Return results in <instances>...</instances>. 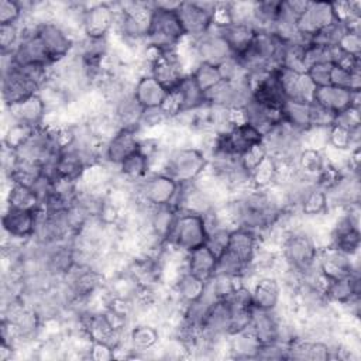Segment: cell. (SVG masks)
Segmentation results:
<instances>
[{
	"label": "cell",
	"mask_w": 361,
	"mask_h": 361,
	"mask_svg": "<svg viewBox=\"0 0 361 361\" xmlns=\"http://www.w3.org/2000/svg\"><path fill=\"white\" fill-rule=\"evenodd\" d=\"M319 251L320 248L312 237V233L303 217L293 230L283 235L278 248L283 265L302 274L317 265Z\"/></svg>",
	"instance_id": "cell-1"
},
{
	"label": "cell",
	"mask_w": 361,
	"mask_h": 361,
	"mask_svg": "<svg viewBox=\"0 0 361 361\" xmlns=\"http://www.w3.org/2000/svg\"><path fill=\"white\" fill-rule=\"evenodd\" d=\"M145 39L148 47L159 52L176 51L186 39L176 11H166L152 4Z\"/></svg>",
	"instance_id": "cell-2"
},
{
	"label": "cell",
	"mask_w": 361,
	"mask_h": 361,
	"mask_svg": "<svg viewBox=\"0 0 361 361\" xmlns=\"http://www.w3.org/2000/svg\"><path fill=\"white\" fill-rule=\"evenodd\" d=\"M207 155L195 147L171 148L166 152L161 172L173 178L179 185L197 180L207 169Z\"/></svg>",
	"instance_id": "cell-3"
},
{
	"label": "cell",
	"mask_w": 361,
	"mask_h": 361,
	"mask_svg": "<svg viewBox=\"0 0 361 361\" xmlns=\"http://www.w3.org/2000/svg\"><path fill=\"white\" fill-rule=\"evenodd\" d=\"M262 145L278 164L293 166L303 149L302 133L279 121L262 135Z\"/></svg>",
	"instance_id": "cell-4"
},
{
	"label": "cell",
	"mask_w": 361,
	"mask_h": 361,
	"mask_svg": "<svg viewBox=\"0 0 361 361\" xmlns=\"http://www.w3.org/2000/svg\"><path fill=\"white\" fill-rule=\"evenodd\" d=\"M207 228L204 223V217L195 214L179 212L176 214L172 230L166 238V243L171 248L180 251L183 254L196 250L206 244Z\"/></svg>",
	"instance_id": "cell-5"
},
{
	"label": "cell",
	"mask_w": 361,
	"mask_h": 361,
	"mask_svg": "<svg viewBox=\"0 0 361 361\" xmlns=\"http://www.w3.org/2000/svg\"><path fill=\"white\" fill-rule=\"evenodd\" d=\"M39 87L14 62L11 54H1V100L3 107H11L38 93Z\"/></svg>",
	"instance_id": "cell-6"
},
{
	"label": "cell",
	"mask_w": 361,
	"mask_h": 361,
	"mask_svg": "<svg viewBox=\"0 0 361 361\" xmlns=\"http://www.w3.org/2000/svg\"><path fill=\"white\" fill-rule=\"evenodd\" d=\"M180 185L165 172H151L135 183V199L149 207L173 204Z\"/></svg>",
	"instance_id": "cell-7"
},
{
	"label": "cell",
	"mask_w": 361,
	"mask_h": 361,
	"mask_svg": "<svg viewBox=\"0 0 361 361\" xmlns=\"http://www.w3.org/2000/svg\"><path fill=\"white\" fill-rule=\"evenodd\" d=\"M217 1H182L176 14L188 39H196L214 25Z\"/></svg>",
	"instance_id": "cell-8"
},
{
	"label": "cell",
	"mask_w": 361,
	"mask_h": 361,
	"mask_svg": "<svg viewBox=\"0 0 361 361\" xmlns=\"http://www.w3.org/2000/svg\"><path fill=\"white\" fill-rule=\"evenodd\" d=\"M206 99L210 106L238 113L252 99L251 80H221L216 87L206 93Z\"/></svg>",
	"instance_id": "cell-9"
},
{
	"label": "cell",
	"mask_w": 361,
	"mask_h": 361,
	"mask_svg": "<svg viewBox=\"0 0 361 361\" xmlns=\"http://www.w3.org/2000/svg\"><path fill=\"white\" fill-rule=\"evenodd\" d=\"M23 35L11 56L18 66H54V62L32 24L21 23Z\"/></svg>",
	"instance_id": "cell-10"
},
{
	"label": "cell",
	"mask_w": 361,
	"mask_h": 361,
	"mask_svg": "<svg viewBox=\"0 0 361 361\" xmlns=\"http://www.w3.org/2000/svg\"><path fill=\"white\" fill-rule=\"evenodd\" d=\"M35 31L41 38L42 44L45 45L54 65L73 54L78 38L61 23L55 20L45 21L38 24L35 27Z\"/></svg>",
	"instance_id": "cell-11"
},
{
	"label": "cell",
	"mask_w": 361,
	"mask_h": 361,
	"mask_svg": "<svg viewBox=\"0 0 361 361\" xmlns=\"http://www.w3.org/2000/svg\"><path fill=\"white\" fill-rule=\"evenodd\" d=\"M162 340V330L151 322H134L127 331L128 358L154 357L155 348Z\"/></svg>",
	"instance_id": "cell-12"
},
{
	"label": "cell",
	"mask_w": 361,
	"mask_h": 361,
	"mask_svg": "<svg viewBox=\"0 0 361 361\" xmlns=\"http://www.w3.org/2000/svg\"><path fill=\"white\" fill-rule=\"evenodd\" d=\"M190 44L197 62H202V63L219 66L231 55H234L226 38L223 37L219 27L216 25H213L202 37L196 39H190Z\"/></svg>",
	"instance_id": "cell-13"
},
{
	"label": "cell",
	"mask_w": 361,
	"mask_h": 361,
	"mask_svg": "<svg viewBox=\"0 0 361 361\" xmlns=\"http://www.w3.org/2000/svg\"><path fill=\"white\" fill-rule=\"evenodd\" d=\"M330 212L344 210L348 207L360 206L361 185L360 173L341 172L331 186L326 189Z\"/></svg>",
	"instance_id": "cell-14"
},
{
	"label": "cell",
	"mask_w": 361,
	"mask_h": 361,
	"mask_svg": "<svg viewBox=\"0 0 361 361\" xmlns=\"http://www.w3.org/2000/svg\"><path fill=\"white\" fill-rule=\"evenodd\" d=\"M116 21L114 3L96 1L86 3L82 21V35L109 37L113 34Z\"/></svg>",
	"instance_id": "cell-15"
},
{
	"label": "cell",
	"mask_w": 361,
	"mask_h": 361,
	"mask_svg": "<svg viewBox=\"0 0 361 361\" xmlns=\"http://www.w3.org/2000/svg\"><path fill=\"white\" fill-rule=\"evenodd\" d=\"M148 73L152 75L171 93L189 72L180 61L176 49L173 52H159L149 62Z\"/></svg>",
	"instance_id": "cell-16"
},
{
	"label": "cell",
	"mask_w": 361,
	"mask_h": 361,
	"mask_svg": "<svg viewBox=\"0 0 361 361\" xmlns=\"http://www.w3.org/2000/svg\"><path fill=\"white\" fill-rule=\"evenodd\" d=\"M141 134L135 130L118 128L102 147V162L117 168L128 155L140 149Z\"/></svg>",
	"instance_id": "cell-17"
},
{
	"label": "cell",
	"mask_w": 361,
	"mask_h": 361,
	"mask_svg": "<svg viewBox=\"0 0 361 361\" xmlns=\"http://www.w3.org/2000/svg\"><path fill=\"white\" fill-rule=\"evenodd\" d=\"M38 213L39 212L4 206L1 214L3 234L11 240L23 243L32 240L38 221Z\"/></svg>",
	"instance_id": "cell-18"
},
{
	"label": "cell",
	"mask_w": 361,
	"mask_h": 361,
	"mask_svg": "<svg viewBox=\"0 0 361 361\" xmlns=\"http://www.w3.org/2000/svg\"><path fill=\"white\" fill-rule=\"evenodd\" d=\"M360 255H348L334 247H324L319 251L317 267L320 274L329 279H337L360 272Z\"/></svg>",
	"instance_id": "cell-19"
},
{
	"label": "cell",
	"mask_w": 361,
	"mask_h": 361,
	"mask_svg": "<svg viewBox=\"0 0 361 361\" xmlns=\"http://www.w3.org/2000/svg\"><path fill=\"white\" fill-rule=\"evenodd\" d=\"M3 110H4V121L20 123L31 128L42 127L49 113L38 93L24 99L23 102L11 107H3Z\"/></svg>",
	"instance_id": "cell-20"
},
{
	"label": "cell",
	"mask_w": 361,
	"mask_h": 361,
	"mask_svg": "<svg viewBox=\"0 0 361 361\" xmlns=\"http://www.w3.org/2000/svg\"><path fill=\"white\" fill-rule=\"evenodd\" d=\"M336 20L331 1H309L298 21V31L306 39H312L317 32Z\"/></svg>",
	"instance_id": "cell-21"
},
{
	"label": "cell",
	"mask_w": 361,
	"mask_h": 361,
	"mask_svg": "<svg viewBox=\"0 0 361 361\" xmlns=\"http://www.w3.org/2000/svg\"><path fill=\"white\" fill-rule=\"evenodd\" d=\"M248 286L254 307L262 310H276L279 307L283 298V288L278 276L259 275Z\"/></svg>",
	"instance_id": "cell-22"
},
{
	"label": "cell",
	"mask_w": 361,
	"mask_h": 361,
	"mask_svg": "<svg viewBox=\"0 0 361 361\" xmlns=\"http://www.w3.org/2000/svg\"><path fill=\"white\" fill-rule=\"evenodd\" d=\"M360 94L361 92H350L333 85L316 87L313 100L320 107L330 111L334 117L340 113L345 111L351 106H360Z\"/></svg>",
	"instance_id": "cell-23"
},
{
	"label": "cell",
	"mask_w": 361,
	"mask_h": 361,
	"mask_svg": "<svg viewBox=\"0 0 361 361\" xmlns=\"http://www.w3.org/2000/svg\"><path fill=\"white\" fill-rule=\"evenodd\" d=\"M87 166L89 164L85 157L75 148L66 145L58 152L52 165L45 168V171L49 176L65 178L79 182Z\"/></svg>",
	"instance_id": "cell-24"
},
{
	"label": "cell",
	"mask_w": 361,
	"mask_h": 361,
	"mask_svg": "<svg viewBox=\"0 0 361 361\" xmlns=\"http://www.w3.org/2000/svg\"><path fill=\"white\" fill-rule=\"evenodd\" d=\"M324 296L327 302L334 307H340L350 303L351 300L360 299L361 296L360 272H354L337 279H329L324 285Z\"/></svg>",
	"instance_id": "cell-25"
},
{
	"label": "cell",
	"mask_w": 361,
	"mask_h": 361,
	"mask_svg": "<svg viewBox=\"0 0 361 361\" xmlns=\"http://www.w3.org/2000/svg\"><path fill=\"white\" fill-rule=\"evenodd\" d=\"M173 204L179 212L195 213L203 217L217 207L213 199L195 182L180 185Z\"/></svg>",
	"instance_id": "cell-26"
},
{
	"label": "cell",
	"mask_w": 361,
	"mask_h": 361,
	"mask_svg": "<svg viewBox=\"0 0 361 361\" xmlns=\"http://www.w3.org/2000/svg\"><path fill=\"white\" fill-rule=\"evenodd\" d=\"M275 73L278 76V80L283 89L286 99L305 102L313 100L316 86L312 83L306 72H296L285 66H278L275 69Z\"/></svg>",
	"instance_id": "cell-27"
},
{
	"label": "cell",
	"mask_w": 361,
	"mask_h": 361,
	"mask_svg": "<svg viewBox=\"0 0 361 361\" xmlns=\"http://www.w3.org/2000/svg\"><path fill=\"white\" fill-rule=\"evenodd\" d=\"M288 360L327 361L331 360V344L319 338L299 336L288 344Z\"/></svg>",
	"instance_id": "cell-28"
},
{
	"label": "cell",
	"mask_w": 361,
	"mask_h": 361,
	"mask_svg": "<svg viewBox=\"0 0 361 361\" xmlns=\"http://www.w3.org/2000/svg\"><path fill=\"white\" fill-rule=\"evenodd\" d=\"M275 69L251 80L252 99H255V100L261 102L262 104H267L272 109L281 110L282 104L286 100V96L283 93V89H282L279 80H278Z\"/></svg>",
	"instance_id": "cell-29"
},
{
	"label": "cell",
	"mask_w": 361,
	"mask_h": 361,
	"mask_svg": "<svg viewBox=\"0 0 361 361\" xmlns=\"http://www.w3.org/2000/svg\"><path fill=\"white\" fill-rule=\"evenodd\" d=\"M133 94L142 109L162 107L169 92L149 73H141L133 86Z\"/></svg>",
	"instance_id": "cell-30"
},
{
	"label": "cell",
	"mask_w": 361,
	"mask_h": 361,
	"mask_svg": "<svg viewBox=\"0 0 361 361\" xmlns=\"http://www.w3.org/2000/svg\"><path fill=\"white\" fill-rule=\"evenodd\" d=\"M240 121H244L254 128H257L262 135L274 127L276 123L281 121V113L276 109H272L261 102L251 99L241 111H238Z\"/></svg>",
	"instance_id": "cell-31"
},
{
	"label": "cell",
	"mask_w": 361,
	"mask_h": 361,
	"mask_svg": "<svg viewBox=\"0 0 361 361\" xmlns=\"http://www.w3.org/2000/svg\"><path fill=\"white\" fill-rule=\"evenodd\" d=\"M261 345V341L250 329L237 331L227 337L226 357L234 360H257Z\"/></svg>",
	"instance_id": "cell-32"
},
{
	"label": "cell",
	"mask_w": 361,
	"mask_h": 361,
	"mask_svg": "<svg viewBox=\"0 0 361 361\" xmlns=\"http://www.w3.org/2000/svg\"><path fill=\"white\" fill-rule=\"evenodd\" d=\"M259 245H261V241L257 233L245 228L234 227L230 233L227 250L233 252L235 257H238L247 265H251L257 251L259 250Z\"/></svg>",
	"instance_id": "cell-33"
},
{
	"label": "cell",
	"mask_w": 361,
	"mask_h": 361,
	"mask_svg": "<svg viewBox=\"0 0 361 361\" xmlns=\"http://www.w3.org/2000/svg\"><path fill=\"white\" fill-rule=\"evenodd\" d=\"M219 30L226 38L234 55H241L245 52L257 34V28L247 21H230L226 25L219 27Z\"/></svg>",
	"instance_id": "cell-34"
},
{
	"label": "cell",
	"mask_w": 361,
	"mask_h": 361,
	"mask_svg": "<svg viewBox=\"0 0 361 361\" xmlns=\"http://www.w3.org/2000/svg\"><path fill=\"white\" fill-rule=\"evenodd\" d=\"M216 262L217 257L206 245L185 254L186 271L204 282H207L216 274Z\"/></svg>",
	"instance_id": "cell-35"
},
{
	"label": "cell",
	"mask_w": 361,
	"mask_h": 361,
	"mask_svg": "<svg viewBox=\"0 0 361 361\" xmlns=\"http://www.w3.org/2000/svg\"><path fill=\"white\" fill-rule=\"evenodd\" d=\"M4 185L7 188L4 192V206L6 207L34 210V212L41 210V199L34 188H30V186L21 185V183H16V182H8Z\"/></svg>",
	"instance_id": "cell-36"
},
{
	"label": "cell",
	"mask_w": 361,
	"mask_h": 361,
	"mask_svg": "<svg viewBox=\"0 0 361 361\" xmlns=\"http://www.w3.org/2000/svg\"><path fill=\"white\" fill-rule=\"evenodd\" d=\"M310 111H312V102L286 99L279 110L281 121L303 133L312 126Z\"/></svg>",
	"instance_id": "cell-37"
},
{
	"label": "cell",
	"mask_w": 361,
	"mask_h": 361,
	"mask_svg": "<svg viewBox=\"0 0 361 361\" xmlns=\"http://www.w3.org/2000/svg\"><path fill=\"white\" fill-rule=\"evenodd\" d=\"M298 213L307 220H322L330 214L326 190L314 185L300 200Z\"/></svg>",
	"instance_id": "cell-38"
},
{
	"label": "cell",
	"mask_w": 361,
	"mask_h": 361,
	"mask_svg": "<svg viewBox=\"0 0 361 361\" xmlns=\"http://www.w3.org/2000/svg\"><path fill=\"white\" fill-rule=\"evenodd\" d=\"M206 282L192 275L188 271H183L169 286L171 293L185 306L189 302L196 300L204 292Z\"/></svg>",
	"instance_id": "cell-39"
},
{
	"label": "cell",
	"mask_w": 361,
	"mask_h": 361,
	"mask_svg": "<svg viewBox=\"0 0 361 361\" xmlns=\"http://www.w3.org/2000/svg\"><path fill=\"white\" fill-rule=\"evenodd\" d=\"M117 175L130 182V183H138L141 179H144L148 173H151L149 159L148 157L141 151H135L131 155H128L117 168Z\"/></svg>",
	"instance_id": "cell-40"
},
{
	"label": "cell",
	"mask_w": 361,
	"mask_h": 361,
	"mask_svg": "<svg viewBox=\"0 0 361 361\" xmlns=\"http://www.w3.org/2000/svg\"><path fill=\"white\" fill-rule=\"evenodd\" d=\"M45 175H47V171L44 165L34 161L23 159L18 157V161L16 162L10 175L4 179V183L16 182L30 188H35Z\"/></svg>",
	"instance_id": "cell-41"
},
{
	"label": "cell",
	"mask_w": 361,
	"mask_h": 361,
	"mask_svg": "<svg viewBox=\"0 0 361 361\" xmlns=\"http://www.w3.org/2000/svg\"><path fill=\"white\" fill-rule=\"evenodd\" d=\"M176 214H178V209L175 207V204L151 207L145 228L151 230L157 235L166 240L172 230V226L175 223Z\"/></svg>",
	"instance_id": "cell-42"
},
{
	"label": "cell",
	"mask_w": 361,
	"mask_h": 361,
	"mask_svg": "<svg viewBox=\"0 0 361 361\" xmlns=\"http://www.w3.org/2000/svg\"><path fill=\"white\" fill-rule=\"evenodd\" d=\"M361 142V127L347 128L337 123L329 127V142L327 147L338 151H350L353 148H360Z\"/></svg>",
	"instance_id": "cell-43"
},
{
	"label": "cell",
	"mask_w": 361,
	"mask_h": 361,
	"mask_svg": "<svg viewBox=\"0 0 361 361\" xmlns=\"http://www.w3.org/2000/svg\"><path fill=\"white\" fill-rule=\"evenodd\" d=\"M250 173L254 189H268L276 185L279 179V164L267 155Z\"/></svg>",
	"instance_id": "cell-44"
},
{
	"label": "cell",
	"mask_w": 361,
	"mask_h": 361,
	"mask_svg": "<svg viewBox=\"0 0 361 361\" xmlns=\"http://www.w3.org/2000/svg\"><path fill=\"white\" fill-rule=\"evenodd\" d=\"M327 166V159L323 151H317V149H310V148H303L302 152L299 154L298 159H296V165L295 168L310 176L317 179V176L322 173V171Z\"/></svg>",
	"instance_id": "cell-45"
},
{
	"label": "cell",
	"mask_w": 361,
	"mask_h": 361,
	"mask_svg": "<svg viewBox=\"0 0 361 361\" xmlns=\"http://www.w3.org/2000/svg\"><path fill=\"white\" fill-rule=\"evenodd\" d=\"M4 124L6 126L3 130V147L13 149L16 152L24 145V142L30 138V135L35 130L14 121H4Z\"/></svg>",
	"instance_id": "cell-46"
},
{
	"label": "cell",
	"mask_w": 361,
	"mask_h": 361,
	"mask_svg": "<svg viewBox=\"0 0 361 361\" xmlns=\"http://www.w3.org/2000/svg\"><path fill=\"white\" fill-rule=\"evenodd\" d=\"M241 283H243V281H241L240 278L216 272V274L206 282V288L210 290V293H212L217 300H224V299H227Z\"/></svg>",
	"instance_id": "cell-47"
},
{
	"label": "cell",
	"mask_w": 361,
	"mask_h": 361,
	"mask_svg": "<svg viewBox=\"0 0 361 361\" xmlns=\"http://www.w3.org/2000/svg\"><path fill=\"white\" fill-rule=\"evenodd\" d=\"M192 78L197 83V86L204 92H210L213 87H216L221 80V75L219 71V66L209 65V63H202L199 62L190 72Z\"/></svg>",
	"instance_id": "cell-48"
},
{
	"label": "cell",
	"mask_w": 361,
	"mask_h": 361,
	"mask_svg": "<svg viewBox=\"0 0 361 361\" xmlns=\"http://www.w3.org/2000/svg\"><path fill=\"white\" fill-rule=\"evenodd\" d=\"M348 25L340 20H336L333 21L330 25H327L326 28H323L320 32H317L312 41L319 44V45H323V47H327V48H333V47H337L340 39L343 38V35L345 34Z\"/></svg>",
	"instance_id": "cell-49"
},
{
	"label": "cell",
	"mask_w": 361,
	"mask_h": 361,
	"mask_svg": "<svg viewBox=\"0 0 361 361\" xmlns=\"http://www.w3.org/2000/svg\"><path fill=\"white\" fill-rule=\"evenodd\" d=\"M303 148L324 151L329 142V127L323 126H310L302 133Z\"/></svg>",
	"instance_id": "cell-50"
},
{
	"label": "cell",
	"mask_w": 361,
	"mask_h": 361,
	"mask_svg": "<svg viewBox=\"0 0 361 361\" xmlns=\"http://www.w3.org/2000/svg\"><path fill=\"white\" fill-rule=\"evenodd\" d=\"M231 227L227 226H219L214 228L207 230V238H206V247L216 255L219 257L227 250L228 240H230V233Z\"/></svg>",
	"instance_id": "cell-51"
},
{
	"label": "cell",
	"mask_w": 361,
	"mask_h": 361,
	"mask_svg": "<svg viewBox=\"0 0 361 361\" xmlns=\"http://www.w3.org/2000/svg\"><path fill=\"white\" fill-rule=\"evenodd\" d=\"M23 35V27L20 24L0 25V51L1 54H13Z\"/></svg>",
	"instance_id": "cell-52"
},
{
	"label": "cell",
	"mask_w": 361,
	"mask_h": 361,
	"mask_svg": "<svg viewBox=\"0 0 361 361\" xmlns=\"http://www.w3.org/2000/svg\"><path fill=\"white\" fill-rule=\"evenodd\" d=\"M24 10L20 0H0V25L20 24Z\"/></svg>",
	"instance_id": "cell-53"
},
{
	"label": "cell",
	"mask_w": 361,
	"mask_h": 361,
	"mask_svg": "<svg viewBox=\"0 0 361 361\" xmlns=\"http://www.w3.org/2000/svg\"><path fill=\"white\" fill-rule=\"evenodd\" d=\"M219 71H220L223 80L250 79L243 62L240 61V58L237 55H231L228 59H226L223 63H220Z\"/></svg>",
	"instance_id": "cell-54"
},
{
	"label": "cell",
	"mask_w": 361,
	"mask_h": 361,
	"mask_svg": "<svg viewBox=\"0 0 361 361\" xmlns=\"http://www.w3.org/2000/svg\"><path fill=\"white\" fill-rule=\"evenodd\" d=\"M337 47L348 55L361 58V28L348 27Z\"/></svg>",
	"instance_id": "cell-55"
},
{
	"label": "cell",
	"mask_w": 361,
	"mask_h": 361,
	"mask_svg": "<svg viewBox=\"0 0 361 361\" xmlns=\"http://www.w3.org/2000/svg\"><path fill=\"white\" fill-rule=\"evenodd\" d=\"M331 69H333V63L322 62V63H316V65H312L310 68H307L306 75L309 76V79L312 80V83L316 87H322V86L330 85Z\"/></svg>",
	"instance_id": "cell-56"
},
{
	"label": "cell",
	"mask_w": 361,
	"mask_h": 361,
	"mask_svg": "<svg viewBox=\"0 0 361 361\" xmlns=\"http://www.w3.org/2000/svg\"><path fill=\"white\" fill-rule=\"evenodd\" d=\"M286 345L281 343L262 344L257 360H288Z\"/></svg>",
	"instance_id": "cell-57"
},
{
	"label": "cell",
	"mask_w": 361,
	"mask_h": 361,
	"mask_svg": "<svg viewBox=\"0 0 361 361\" xmlns=\"http://www.w3.org/2000/svg\"><path fill=\"white\" fill-rule=\"evenodd\" d=\"M267 155H268V154H267V151H265V148H264V145H262V142H261L259 145H257V147L251 148L250 151H247L245 154H243V155L240 157V161H241L243 166H244L247 171L251 172Z\"/></svg>",
	"instance_id": "cell-58"
},
{
	"label": "cell",
	"mask_w": 361,
	"mask_h": 361,
	"mask_svg": "<svg viewBox=\"0 0 361 361\" xmlns=\"http://www.w3.org/2000/svg\"><path fill=\"white\" fill-rule=\"evenodd\" d=\"M310 118H312V126H323V127H330L334 123V116L327 111L326 109L320 107L314 102H312V111H310Z\"/></svg>",
	"instance_id": "cell-59"
},
{
	"label": "cell",
	"mask_w": 361,
	"mask_h": 361,
	"mask_svg": "<svg viewBox=\"0 0 361 361\" xmlns=\"http://www.w3.org/2000/svg\"><path fill=\"white\" fill-rule=\"evenodd\" d=\"M87 358H92V360H111V358H116V353L107 344L92 341V344L89 347Z\"/></svg>",
	"instance_id": "cell-60"
},
{
	"label": "cell",
	"mask_w": 361,
	"mask_h": 361,
	"mask_svg": "<svg viewBox=\"0 0 361 361\" xmlns=\"http://www.w3.org/2000/svg\"><path fill=\"white\" fill-rule=\"evenodd\" d=\"M182 1H172V0H162V1H152V4L158 8L166 10V11H178Z\"/></svg>",
	"instance_id": "cell-61"
}]
</instances>
